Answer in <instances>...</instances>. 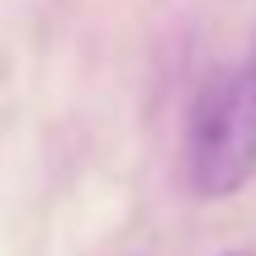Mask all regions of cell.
Returning a JSON list of instances; mask_svg holds the SVG:
<instances>
[{"label": "cell", "mask_w": 256, "mask_h": 256, "mask_svg": "<svg viewBox=\"0 0 256 256\" xmlns=\"http://www.w3.org/2000/svg\"><path fill=\"white\" fill-rule=\"evenodd\" d=\"M256 176V48L209 76L190 110L185 180L200 200H228Z\"/></svg>", "instance_id": "1"}, {"label": "cell", "mask_w": 256, "mask_h": 256, "mask_svg": "<svg viewBox=\"0 0 256 256\" xmlns=\"http://www.w3.org/2000/svg\"><path fill=\"white\" fill-rule=\"evenodd\" d=\"M228 256H256V252H252V247H242V252H228Z\"/></svg>", "instance_id": "2"}]
</instances>
